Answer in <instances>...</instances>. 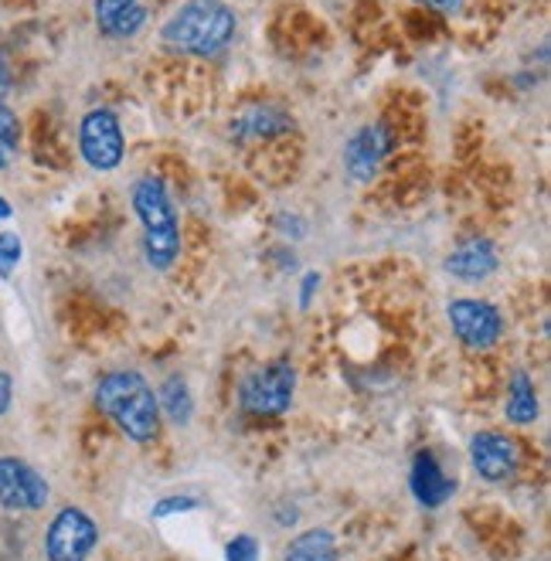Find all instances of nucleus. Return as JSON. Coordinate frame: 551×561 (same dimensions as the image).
Returning <instances> with one entry per match:
<instances>
[{
	"mask_svg": "<svg viewBox=\"0 0 551 561\" xmlns=\"http://www.w3.org/2000/svg\"><path fill=\"white\" fill-rule=\"evenodd\" d=\"M95 405H100L119 433L134 443H150L160 433V402L144 375L113 371L95 385Z\"/></svg>",
	"mask_w": 551,
	"mask_h": 561,
	"instance_id": "nucleus-1",
	"label": "nucleus"
},
{
	"mask_svg": "<svg viewBox=\"0 0 551 561\" xmlns=\"http://www.w3.org/2000/svg\"><path fill=\"white\" fill-rule=\"evenodd\" d=\"M174 51L211 58L236 38V14L225 0H187L160 31Z\"/></svg>",
	"mask_w": 551,
	"mask_h": 561,
	"instance_id": "nucleus-2",
	"label": "nucleus"
},
{
	"mask_svg": "<svg viewBox=\"0 0 551 561\" xmlns=\"http://www.w3.org/2000/svg\"><path fill=\"white\" fill-rule=\"evenodd\" d=\"M134 211L144 221V255L153 270H171L181 252L177 208L160 178H140L134 184Z\"/></svg>",
	"mask_w": 551,
	"mask_h": 561,
	"instance_id": "nucleus-3",
	"label": "nucleus"
},
{
	"mask_svg": "<svg viewBox=\"0 0 551 561\" xmlns=\"http://www.w3.org/2000/svg\"><path fill=\"white\" fill-rule=\"evenodd\" d=\"M294 388H297V371L289 360H273V365L252 371L242 381L239 391V405L245 415L255 419H276L294 402Z\"/></svg>",
	"mask_w": 551,
	"mask_h": 561,
	"instance_id": "nucleus-4",
	"label": "nucleus"
},
{
	"mask_svg": "<svg viewBox=\"0 0 551 561\" xmlns=\"http://www.w3.org/2000/svg\"><path fill=\"white\" fill-rule=\"evenodd\" d=\"M79 150L92 171H116L126 153L119 116L113 110H89L79 126Z\"/></svg>",
	"mask_w": 551,
	"mask_h": 561,
	"instance_id": "nucleus-5",
	"label": "nucleus"
},
{
	"mask_svg": "<svg viewBox=\"0 0 551 561\" xmlns=\"http://www.w3.org/2000/svg\"><path fill=\"white\" fill-rule=\"evenodd\" d=\"M100 541V527L95 520L79 511V507H65L55 514L45 535V554L48 561H85Z\"/></svg>",
	"mask_w": 551,
	"mask_h": 561,
	"instance_id": "nucleus-6",
	"label": "nucleus"
},
{
	"mask_svg": "<svg viewBox=\"0 0 551 561\" xmlns=\"http://www.w3.org/2000/svg\"><path fill=\"white\" fill-rule=\"evenodd\" d=\"M449 323H452V330H457V337L473 351L494 347L504 334L501 310L494 304H483V300H452L449 304Z\"/></svg>",
	"mask_w": 551,
	"mask_h": 561,
	"instance_id": "nucleus-7",
	"label": "nucleus"
},
{
	"mask_svg": "<svg viewBox=\"0 0 551 561\" xmlns=\"http://www.w3.org/2000/svg\"><path fill=\"white\" fill-rule=\"evenodd\" d=\"M48 504L45 477L27 467L24 459L4 456L0 459V507L8 511H42Z\"/></svg>",
	"mask_w": 551,
	"mask_h": 561,
	"instance_id": "nucleus-8",
	"label": "nucleus"
},
{
	"mask_svg": "<svg viewBox=\"0 0 551 561\" xmlns=\"http://www.w3.org/2000/svg\"><path fill=\"white\" fill-rule=\"evenodd\" d=\"M470 463L483 480L507 483L517 473L521 453H517V443L507 439L504 433H477L470 439Z\"/></svg>",
	"mask_w": 551,
	"mask_h": 561,
	"instance_id": "nucleus-9",
	"label": "nucleus"
},
{
	"mask_svg": "<svg viewBox=\"0 0 551 561\" xmlns=\"http://www.w3.org/2000/svg\"><path fill=\"white\" fill-rule=\"evenodd\" d=\"M392 150L388 126H365L344 147V168L354 181H371L381 168V160Z\"/></svg>",
	"mask_w": 551,
	"mask_h": 561,
	"instance_id": "nucleus-10",
	"label": "nucleus"
},
{
	"mask_svg": "<svg viewBox=\"0 0 551 561\" xmlns=\"http://www.w3.org/2000/svg\"><path fill=\"white\" fill-rule=\"evenodd\" d=\"M412 493H415L418 504L433 507V511L443 507L452 493H457V480L446 477L436 453H429V449L415 453V459H412Z\"/></svg>",
	"mask_w": 551,
	"mask_h": 561,
	"instance_id": "nucleus-11",
	"label": "nucleus"
},
{
	"mask_svg": "<svg viewBox=\"0 0 551 561\" xmlns=\"http://www.w3.org/2000/svg\"><path fill=\"white\" fill-rule=\"evenodd\" d=\"M147 24L144 0H95V27L106 38H134Z\"/></svg>",
	"mask_w": 551,
	"mask_h": 561,
	"instance_id": "nucleus-12",
	"label": "nucleus"
},
{
	"mask_svg": "<svg viewBox=\"0 0 551 561\" xmlns=\"http://www.w3.org/2000/svg\"><path fill=\"white\" fill-rule=\"evenodd\" d=\"M497 270V249L491 239H467L457 252L446 259V273H452L463 283L487 279Z\"/></svg>",
	"mask_w": 551,
	"mask_h": 561,
	"instance_id": "nucleus-13",
	"label": "nucleus"
},
{
	"mask_svg": "<svg viewBox=\"0 0 551 561\" xmlns=\"http://www.w3.org/2000/svg\"><path fill=\"white\" fill-rule=\"evenodd\" d=\"M286 129H294V119L276 106H255L232 123V134L239 140H269L286 134Z\"/></svg>",
	"mask_w": 551,
	"mask_h": 561,
	"instance_id": "nucleus-14",
	"label": "nucleus"
},
{
	"mask_svg": "<svg viewBox=\"0 0 551 561\" xmlns=\"http://www.w3.org/2000/svg\"><path fill=\"white\" fill-rule=\"evenodd\" d=\"M337 541L331 531H303L286 545V561H337Z\"/></svg>",
	"mask_w": 551,
	"mask_h": 561,
	"instance_id": "nucleus-15",
	"label": "nucleus"
},
{
	"mask_svg": "<svg viewBox=\"0 0 551 561\" xmlns=\"http://www.w3.org/2000/svg\"><path fill=\"white\" fill-rule=\"evenodd\" d=\"M504 412L517 425H528V422L538 419V394H535V385H531V378L525 371H514Z\"/></svg>",
	"mask_w": 551,
	"mask_h": 561,
	"instance_id": "nucleus-16",
	"label": "nucleus"
},
{
	"mask_svg": "<svg viewBox=\"0 0 551 561\" xmlns=\"http://www.w3.org/2000/svg\"><path fill=\"white\" fill-rule=\"evenodd\" d=\"M160 402H164L168 415H171L177 425H187V422H191L194 405H191V391H187L184 378L174 375V378H168L164 385H160Z\"/></svg>",
	"mask_w": 551,
	"mask_h": 561,
	"instance_id": "nucleus-17",
	"label": "nucleus"
},
{
	"mask_svg": "<svg viewBox=\"0 0 551 561\" xmlns=\"http://www.w3.org/2000/svg\"><path fill=\"white\" fill-rule=\"evenodd\" d=\"M18 144H21L18 113L0 99V168H11V160L18 157Z\"/></svg>",
	"mask_w": 551,
	"mask_h": 561,
	"instance_id": "nucleus-18",
	"label": "nucleus"
},
{
	"mask_svg": "<svg viewBox=\"0 0 551 561\" xmlns=\"http://www.w3.org/2000/svg\"><path fill=\"white\" fill-rule=\"evenodd\" d=\"M21 239L14 232H0V279H11L14 270H18V262H21Z\"/></svg>",
	"mask_w": 551,
	"mask_h": 561,
	"instance_id": "nucleus-19",
	"label": "nucleus"
},
{
	"mask_svg": "<svg viewBox=\"0 0 551 561\" xmlns=\"http://www.w3.org/2000/svg\"><path fill=\"white\" fill-rule=\"evenodd\" d=\"M225 561H259V541L252 535H236L225 545Z\"/></svg>",
	"mask_w": 551,
	"mask_h": 561,
	"instance_id": "nucleus-20",
	"label": "nucleus"
},
{
	"mask_svg": "<svg viewBox=\"0 0 551 561\" xmlns=\"http://www.w3.org/2000/svg\"><path fill=\"white\" fill-rule=\"evenodd\" d=\"M198 507V501L194 497H164L160 504H153V517H171V514H184V511H194Z\"/></svg>",
	"mask_w": 551,
	"mask_h": 561,
	"instance_id": "nucleus-21",
	"label": "nucleus"
},
{
	"mask_svg": "<svg viewBox=\"0 0 551 561\" xmlns=\"http://www.w3.org/2000/svg\"><path fill=\"white\" fill-rule=\"evenodd\" d=\"M11 409V378L8 371H0V415Z\"/></svg>",
	"mask_w": 551,
	"mask_h": 561,
	"instance_id": "nucleus-22",
	"label": "nucleus"
},
{
	"mask_svg": "<svg viewBox=\"0 0 551 561\" xmlns=\"http://www.w3.org/2000/svg\"><path fill=\"white\" fill-rule=\"evenodd\" d=\"M8 89H11V65H8L4 55H0V99H4Z\"/></svg>",
	"mask_w": 551,
	"mask_h": 561,
	"instance_id": "nucleus-23",
	"label": "nucleus"
},
{
	"mask_svg": "<svg viewBox=\"0 0 551 561\" xmlns=\"http://www.w3.org/2000/svg\"><path fill=\"white\" fill-rule=\"evenodd\" d=\"M317 286H320V276H317V273H310V276L303 279V296H300V304H303V307L310 304V293H313Z\"/></svg>",
	"mask_w": 551,
	"mask_h": 561,
	"instance_id": "nucleus-24",
	"label": "nucleus"
},
{
	"mask_svg": "<svg viewBox=\"0 0 551 561\" xmlns=\"http://www.w3.org/2000/svg\"><path fill=\"white\" fill-rule=\"evenodd\" d=\"M418 4H433L439 11H452V8H460V0H418Z\"/></svg>",
	"mask_w": 551,
	"mask_h": 561,
	"instance_id": "nucleus-25",
	"label": "nucleus"
},
{
	"mask_svg": "<svg viewBox=\"0 0 551 561\" xmlns=\"http://www.w3.org/2000/svg\"><path fill=\"white\" fill-rule=\"evenodd\" d=\"M14 215V208H11V202H8V197L4 194H0V221H8Z\"/></svg>",
	"mask_w": 551,
	"mask_h": 561,
	"instance_id": "nucleus-26",
	"label": "nucleus"
}]
</instances>
